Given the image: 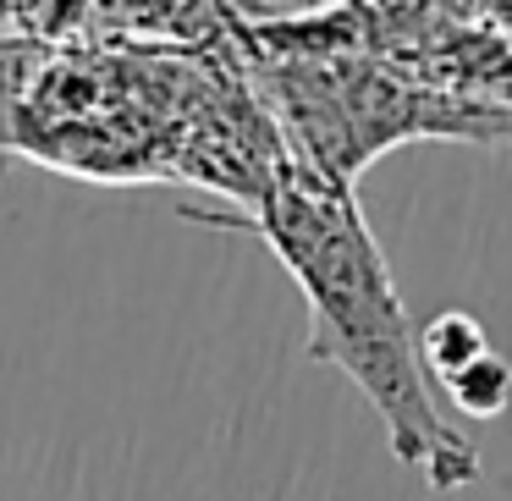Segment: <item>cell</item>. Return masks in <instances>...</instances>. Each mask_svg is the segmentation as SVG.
Wrapping results in <instances>:
<instances>
[{
  "instance_id": "1",
  "label": "cell",
  "mask_w": 512,
  "mask_h": 501,
  "mask_svg": "<svg viewBox=\"0 0 512 501\" xmlns=\"http://www.w3.org/2000/svg\"><path fill=\"white\" fill-rule=\"evenodd\" d=\"M188 215L226 232H254L287 265L309 303V358L353 380L402 468H413L441 496L474 485L479 452L463 430L446 424L435 402L430 369L419 358V331L353 199V182L320 171L314 160H287L254 215Z\"/></svg>"
},
{
  "instance_id": "2",
  "label": "cell",
  "mask_w": 512,
  "mask_h": 501,
  "mask_svg": "<svg viewBox=\"0 0 512 501\" xmlns=\"http://www.w3.org/2000/svg\"><path fill=\"white\" fill-rule=\"evenodd\" d=\"M479 353H490V336H485V325H479L468 309H446V314H435V320L419 331V358H424V369H430L435 386L452 380L463 364H474Z\"/></svg>"
},
{
  "instance_id": "3",
  "label": "cell",
  "mask_w": 512,
  "mask_h": 501,
  "mask_svg": "<svg viewBox=\"0 0 512 501\" xmlns=\"http://www.w3.org/2000/svg\"><path fill=\"white\" fill-rule=\"evenodd\" d=\"M441 391L452 397V408L463 413V419H496V413H507L512 402V364L490 347V353H479L474 364H463L452 380H441Z\"/></svg>"
}]
</instances>
